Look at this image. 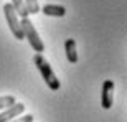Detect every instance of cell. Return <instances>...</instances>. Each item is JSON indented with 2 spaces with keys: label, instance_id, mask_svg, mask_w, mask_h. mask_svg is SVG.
Masks as SVG:
<instances>
[{
  "label": "cell",
  "instance_id": "10",
  "mask_svg": "<svg viewBox=\"0 0 127 122\" xmlns=\"http://www.w3.org/2000/svg\"><path fill=\"white\" fill-rule=\"evenodd\" d=\"M15 102H17V101H15L13 96H2V97H0V111L10 107V106H13Z\"/></svg>",
  "mask_w": 127,
  "mask_h": 122
},
{
  "label": "cell",
  "instance_id": "2",
  "mask_svg": "<svg viewBox=\"0 0 127 122\" xmlns=\"http://www.w3.org/2000/svg\"><path fill=\"white\" fill-rule=\"evenodd\" d=\"M22 25V31H23V38H27L30 43V46L33 48V51H36V55H41V51H45V43L41 41V38L38 35L36 28L33 27V23L28 18H22L20 20Z\"/></svg>",
  "mask_w": 127,
  "mask_h": 122
},
{
  "label": "cell",
  "instance_id": "3",
  "mask_svg": "<svg viewBox=\"0 0 127 122\" xmlns=\"http://www.w3.org/2000/svg\"><path fill=\"white\" fill-rule=\"evenodd\" d=\"M3 13H5V18H7V25H8L10 31L17 40H23V31H22V25H20V18L17 12L13 10V7L10 3H5L3 5Z\"/></svg>",
  "mask_w": 127,
  "mask_h": 122
},
{
  "label": "cell",
  "instance_id": "5",
  "mask_svg": "<svg viewBox=\"0 0 127 122\" xmlns=\"http://www.w3.org/2000/svg\"><path fill=\"white\" fill-rule=\"evenodd\" d=\"M23 111H25V104L15 102L13 106L7 107L3 112L0 114V122H8V121H12V119L18 117V116H22V114H23Z\"/></svg>",
  "mask_w": 127,
  "mask_h": 122
},
{
  "label": "cell",
  "instance_id": "8",
  "mask_svg": "<svg viewBox=\"0 0 127 122\" xmlns=\"http://www.w3.org/2000/svg\"><path fill=\"white\" fill-rule=\"evenodd\" d=\"M10 5L13 7V10L17 12V15H20L22 18H28V12L25 8L23 0H10Z\"/></svg>",
  "mask_w": 127,
  "mask_h": 122
},
{
  "label": "cell",
  "instance_id": "9",
  "mask_svg": "<svg viewBox=\"0 0 127 122\" xmlns=\"http://www.w3.org/2000/svg\"><path fill=\"white\" fill-rule=\"evenodd\" d=\"M25 3V8L28 12V15H36L40 12V3H38V0H23Z\"/></svg>",
  "mask_w": 127,
  "mask_h": 122
},
{
  "label": "cell",
  "instance_id": "7",
  "mask_svg": "<svg viewBox=\"0 0 127 122\" xmlns=\"http://www.w3.org/2000/svg\"><path fill=\"white\" fill-rule=\"evenodd\" d=\"M41 12L46 17H64L66 15V8L63 5H55V3H48L41 8Z\"/></svg>",
  "mask_w": 127,
  "mask_h": 122
},
{
  "label": "cell",
  "instance_id": "11",
  "mask_svg": "<svg viewBox=\"0 0 127 122\" xmlns=\"http://www.w3.org/2000/svg\"><path fill=\"white\" fill-rule=\"evenodd\" d=\"M8 122H33V116H30V114H27V116H18V117L12 119V121Z\"/></svg>",
  "mask_w": 127,
  "mask_h": 122
},
{
  "label": "cell",
  "instance_id": "1",
  "mask_svg": "<svg viewBox=\"0 0 127 122\" xmlns=\"http://www.w3.org/2000/svg\"><path fill=\"white\" fill-rule=\"evenodd\" d=\"M33 63H35V66L38 68V71H40V74H41L43 81L46 83V86L50 88V89H51V91H58L60 88H61L60 79H58L56 74L53 73L50 63H48V61L45 60L41 55H35V56H33Z\"/></svg>",
  "mask_w": 127,
  "mask_h": 122
},
{
  "label": "cell",
  "instance_id": "6",
  "mask_svg": "<svg viewBox=\"0 0 127 122\" xmlns=\"http://www.w3.org/2000/svg\"><path fill=\"white\" fill-rule=\"evenodd\" d=\"M64 53H66V60L71 64L78 63V51H76V41L73 38H68L64 41Z\"/></svg>",
  "mask_w": 127,
  "mask_h": 122
},
{
  "label": "cell",
  "instance_id": "4",
  "mask_svg": "<svg viewBox=\"0 0 127 122\" xmlns=\"http://www.w3.org/2000/svg\"><path fill=\"white\" fill-rule=\"evenodd\" d=\"M114 104V83L106 79L102 83V94H101V106L104 109H111Z\"/></svg>",
  "mask_w": 127,
  "mask_h": 122
}]
</instances>
